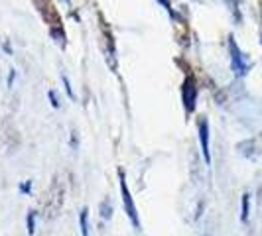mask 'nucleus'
Masks as SVG:
<instances>
[{"instance_id":"f257e3e1","label":"nucleus","mask_w":262,"mask_h":236,"mask_svg":"<svg viewBox=\"0 0 262 236\" xmlns=\"http://www.w3.org/2000/svg\"><path fill=\"white\" fill-rule=\"evenodd\" d=\"M118 179H120V195H122V205H124V213H126V217L130 219L132 226H134V228L138 230V228H140V217H138L136 205H134V201H132V195H130V191H128V185H126V177H124L122 170H118Z\"/></svg>"},{"instance_id":"f03ea898","label":"nucleus","mask_w":262,"mask_h":236,"mask_svg":"<svg viewBox=\"0 0 262 236\" xmlns=\"http://www.w3.org/2000/svg\"><path fill=\"white\" fill-rule=\"evenodd\" d=\"M195 103H197V87L193 77H187L184 83V105L187 112H193L195 110Z\"/></svg>"},{"instance_id":"7ed1b4c3","label":"nucleus","mask_w":262,"mask_h":236,"mask_svg":"<svg viewBox=\"0 0 262 236\" xmlns=\"http://www.w3.org/2000/svg\"><path fill=\"white\" fill-rule=\"evenodd\" d=\"M231 59H233V71H235L236 75H247V71H249V61H247V57L241 53V50L236 48L235 41H231Z\"/></svg>"},{"instance_id":"20e7f679","label":"nucleus","mask_w":262,"mask_h":236,"mask_svg":"<svg viewBox=\"0 0 262 236\" xmlns=\"http://www.w3.org/2000/svg\"><path fill=\"white\" fill-rule=\"evenodd\" d=\"M199 144H201V154H203V159L205 163L209 166L211 163V150H209V122L203 118L199 122Z\"/></svg>"},{"instance_id":"39448f33","label":"nucleus","mask_w":262,"mask_h":236,"mask_svg":"<svg viewBox=\"0 0 262 236\" xmlns=\"http://www.w3.org/2000/svg\"><path fill=\"white\" fill-rule=\"evenodd\" d=\"M79 226H81V236H89V209L83 207L79 215Z\"/></svg>"},{"instance_id":"423d86ee","label":"nucleus","mask_w":262,"mask_h":236,"mask_svg":"<svg viewBox=\"0 0 262 236\" xmlns=\"http://www.w3.org/2000/svg\"><path fill=\"white\" fill-rule=\"evenodd\" d=\"M36 217H38V213L36 210H30L26 217V226H28V234L32 236L36 232Z\"/></svg>"},{"instance_id":"0eeeda50","label":"nucleus","mask_w":262,"mask_h":236,"mask_svg":"<svg viewBox=\"0 0 262 236\" xmlns=\"http://www.w3.org/2000/svg\"><path fill=\"white\" fill-rule=\"evenodd\" d=\"M249 199L250 195H243V215H241L243 223H247V219H249Z\"/></svg>"},{"instance_id":"6e6552de","label":"nucleus","mask_w":262,"mask_h":236,"mask_svg":"<svg viewBox=\"0 0 262 236\" xmlns=\"http://www.w3.org/2000/svg\"><path fill=\"white\" fill-rule=\"evenodd\" d=\"M101 217H103V219H111V217H113V207H111V205H108V207H106V201L105 203H103V205H101Z\"/></svg>"},{"instance_id":"1a4fd4ad","label":"nucleus","mask_w":262,"mask_h":236,"mask_svg":"<svg viewBox=\"0 0 262 236\" xmlns=\"http://www.w3.org/2000/svg\"><path fill=\"white\" fill-rule=\"evenodd\" d=\"M20 193H22V195L32 193V181H30V179H26V181H22V183H20Z\"/></svg>"},{"instance_id":"9d476101","label":"nucleus","mask_w":262,"mask_h":236,"mask_svg":"<svg viewBox=\"0 0 262 236\" xmlns=\"http://www.w3.org/2000/svg\"><path fill=\"white\" fill-rule=\"evenodd\" d=\"M63 85H66V91H67V95H69V99L73 101L75 99V95H73V89H71V83H69V79L63 75Z\"/></svg>"},{"instance_id":"9b49d317","label":"nucleus","mask_w":262,"mask_h":236,"mask_svg":"<svg viewBox=\"0 0 262 236\" xmlns=\"http://www.w3.org/2000/svg\"><path fill=\"white\" fill-rule=\"evenodd\" d=\"M50 101H52L53 108H59V103H57V99H55V92H53V91H50Z\"/></svg>"},{"instance_id":"f8f14e48","label":"nucleus","mask_w":262,"mask_h":236,"mask_svg":"<svg viewBox=\"0 0 262 236\" xmlns=\"http://www.w3.org/2000/svg\"><path fill=\"white\" fill-rule=\"evenodd\" d=\"M71 148H73V150L77 148V134H75V132L71 134Z\"/></svg>"},{"instance_id":"ddd939ff","label":"nucleus","mask_w":262,"mask_h":236,"mask_svg":"<svg viewBox=\"0 0 262 236\" xmlns=\"http://www.w3.org/2000/svg\"><path fill=\"white\" fill-rule=\"evenodd\" d=\"M63 2H67V0H63Z\"/></svg>"}]
</instances>
